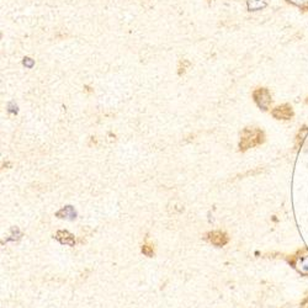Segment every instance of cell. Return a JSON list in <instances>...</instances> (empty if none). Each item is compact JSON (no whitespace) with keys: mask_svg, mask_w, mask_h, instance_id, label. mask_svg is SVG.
<instances>
[{"mask_svg":"<svg viewBox=\"0 0 308 308\" xmlns=\"http://www.w3.org/2000/svg\"><path fill=\"white\" fill-rule=\"evenodd\" d=\"M265 142V132L259 127H246L242 131L239 149L246 152L251 148L260 146Z\"/></svg>","mask_w":308,"mask_h":308,"instance_id":"6da1fadb","label":"cell"},{"mask_svg":"<svg viewBox=\"0 0 308 308\" xmlns=\"http://www.w3.org/2000/svg\"><path fill=\"white\" fill-rule=\"evenodd\" d=\"M288 262L300 275L308 278V247H302L296 253L290 255Z\"/></svg>","mask_w":308,"mask_h":308,"instance_id":"7a4b0ae2","label":"cell"},{"mask_svg":"<svg viewBox=\"0 0 308 308\" xmlns=\"http://www.w3.org/2000/svg\"><path fill=\"white\" fill-rule=\"evenodd\" d=\"M252 96L257 106L262 111H269L271 104H273V96H271L269 89L265 88V86H259V88L253 90Z\"/></svg>","mask_w":308,"mask_h":308,"instance_id":"3957f363","label":"cell"},{"mask_svg":"<svg viewBox=\"0 0 308 308\" xmlns=\"http://www.w3.org/2000/svg\"><path fill=\"white\" fill-rule=\"evenodd\" d=\"M271 116L279 121H290L295 117V110L291 104L278 105L271 110Z\"/></svg>","mask_w":308,"mask_h":308,"instance_id":"277c9868","label":"cell"},{"mask_svg":"<svg viewBox=\"0 0 308 308\" xmlns=\"http://www.w3.org/2000/svg\"><path fill=\"white\" fill-rule=\"evenodd\" d=\"M209 241L211 242L213 246L223 247L228 243V236L225 233V232L215 231L209 233Z\"/></svg>","mask_w":308,"mask_h":308,"instance_id":"5b68a950","label":"cell"},{"mask_svg":"<svg viewBox=\"0 0 308 308\" xmlns=\"http://www.w3.org/2000/svg\"><path fill=\"white\" fill-rule=\"evenodd\" d=\"M56 239L59 242L60 244H64V246L73 247L75 243V239L73 234H70L67 231H58L56 234Z\"/></svg>","mask_w":308,"mask_h":308,"instance_id":"8992f818","label":"cell"},{"mask_svg":"<svg viewBox=\"0 0 308 308\" xmlns=\"http://www.w3.org/2000/svg\"><path fill=\"white\" fill-rule=\"evenodd\" d=\"M308 138V126L307 125H302L300 131L297 132L296 138H295V147L296 149H300L302 146H304L305 142L307 141Z\"/></svg>","mask_w":308,"mask_h":308,"instance_id":"52a82bcc","label":"cell"},{"mask_svg":"<svg viewBox=\"0 0 308 308\" xmlns=\"http://www.w3.org/2000/svg\"><path fill=\"white\" fill-rule=\"evenodd\" d=\"M286 4L297 7L302 14H308V0H284Z\"/></svg>","mask_w":308,"mask_h":308,"instance_id":"ba28073f","label":"cell"},{"mask_svg":"<svg viewBox=\"0 0 308 308\" xmlns=\"http://www.w3.org/2000/svg\"><path fill=\"white\" fill-rule=\"evenodd\" d=\"M269 2L265 0H248V9L249 11H259V10L265 9Z\"/></svg>","mask_w":308,"mask_h":308,"instance_id":"9c48e42d","label":"cell"},{"mask_svg":"<svg viewBox=\"0 0 308 308\" xmlns=\"http://www.w3.org/2000/svg\"><path fill=\"white\" fill-rule=\"evenodd\" d=\"M75 216H77V213H75L74 209H73L72 206H67L57 212V217L59 218H69V220H73V218H75Z\"/></svg>","mask_w":308,"mask_h":308,"instance_id":"30bf717a","label":"cell"},{"mask_svg":"<svg viewBox=\"0 0 308 308\" xmlns=\"http://www.w3.org/2000/svg\"><path fill=\"white\" fill-rule=\"evenodd\" d=\"M142 252H143V254H146L147 257H152V255H153V249L149 248L148 246H144L143 248H142Z\"/></svg>","mask_w":308,"mask_h":308,"instance_id":"8fae6325","label":"cell"},{"mask_svg":"<svg viewBox=\"0 0 308 308\" xmlns=\"http://www.w3.org/2000/svg\"><path fill=\"white\" fill-rule=\"evenodd\" d=\"M300 308H308V296L302 300L301 305H300Z\"/></svg>","mask_w":308,"mask_h":308,"instance_id":"7c38bea8","label":"cell"},{"mask_svg":"<svg viewBox=\"0 0 308 308\" xmlns=\"http://www.w3.org/2000/svg\"><path fill=\"white\" fill-rule=\"evenodd\" d=\"M305 102H306V104H307V105H308V96H307V97H306V100H305Z\"/></svg>","mask_w":308,"mask_h":308,"instance_id":"4fadbf2b","label":"cell"}]
</instances>
